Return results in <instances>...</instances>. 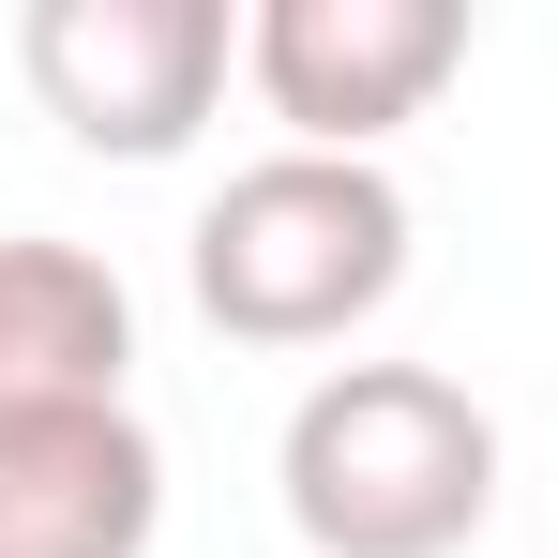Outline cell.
Masks as SVG:
<instances>
[{"instance_id": "277c9868", "label": "cell", "mask_w": 558, "mask_h": 558, "mask_svg": "<svg viewBox=\"0 0 558 558\" xmlns=\"http://www.w3.org/2000/svg\"><path fill=\"white\" fill-rule=\"evenodd\" d=\"M242 76L287 121V151H363L468 76V0H257Z\"/></svg>"}, {"instance_id": "5b68a950", "label": "cell", "mask_w": 558, "mask_h": 558, "mask_svg": "<svg viewBox=\"0 0 558 558\" xmlns=\"http://www.w3.org/2000/svg\"><path fill=\"white\" fill-rule=\"evenodd\" d=\"M167 453L151 423L106 408H0V558H151Z\"/></svg>"}, {"instance_id": "7a4b0ae2", "label": "cell", "mask_w": 558, "mask_h": 558, "mask_svg": "<svg viewBox=\"0 0 558 558\" xmlns=\"http://www.w3.org/2000/svg\"><path fill=\"white\" fill-rule=\"evenodd\" d=\"M182 272H196V317L242 348H348L408 287V196L363 151H257L211 182Z\"/></svg>"}, {"instance_id": "3957f363", "label": "cell", "mask_w": 558, "mask_h": 558, "mask_svg": "<svg viewBox=\"0 0 558 558\" xmlns=\"http://www.w3.org/2000/svg\"><path fill=\"white\" fill-rule=\"evenodd\" d=\"M15 61H31V92L76 151L167 167V151H196V121L242 76V15L227 0H31Z\"/></svg>"}, {"instance_id": "6da1fadb", "label": "cell", "mask_w": 558, "mask_h": 558, "mask_svg": "<svg viewBox=\"0 0 558 558\" xmlns=\"http://www.w3.org/2000/svg\"><path fill=\"white\" fill-rule=\"evenodd\" d=\"M272 483L317 558H468L498 513V423L438 363H332L287 408Z\"/></svg>"}]
</instances>
